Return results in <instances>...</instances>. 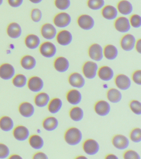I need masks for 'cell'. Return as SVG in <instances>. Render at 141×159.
I'll use <instances>...</instances> for the list:
<instances>
[{
    "instance_id": "cell-1",
    "label": "cell",
    "mask_w": 141,
    "mask_h": 159,
    "mask_svg": "<svg viewBox=\"0 0 141 159\" xmlns=\"http://www.w3.org/2000/svg\"><path fill=\"white\" fill-rule=\"evenodd\" d=\"M65 141L69 145L75 146L80 143L82 139L81 131L77 128H70L65 134Z\"/></svg>"
},
{
    "instance_id": "cell-2",
    "label": "cell",
    "mask_w": 141,
    "mask_h": 159,
    "mask_svg": "<svg viewBox=\"0 0 141 159\" xmlns=\"http://www.w3.org/2000/svg\"><path fill=\"white\" fill-rule=\"evenodd\" d=\"M98 69V66L95 62L88 61L84 64L82 72L85 76L89 79H93L96 77Z\"/></svg>"
},
{
    "instance_id": "cell-3",
    "label": "cell",
    "mask_w": 141,
    "mask_h": 159,
    "mask_svg": "<svg viewBox=\"0 0 141 159\" xmlns=\"http://www.w3.org/2000/svg\"><path fill=\"white\" fill-rule=\"evenodd\" d=\"M72 18L68 13L65 12H60L54 17V22L55 25L59 28H65L70 24Z\"/></svg>"
},
{
    "instance_id": "cell-4",
    "label": "cell",
    "mask_w": 141,
    "mask_h": 159,
    "mask_svg": "<svg viewBox=\"0 0 141 159\" xmlns=\"http://www.w3.org/2000/svg\"><path fill=\"white\" fill-rule=\"evenodd\" d=\"M89 57L93 60L100 61L104 57V50L98 43H94L90 46L88 50Z\"/></svg>"
},
{
    "instance_id": "cell-5",
    "label": "cell",
    "mask_w": 141,
    "mask_h": 159,
    "mask_svg": "<svg viewBox=\"0 0 141 159\" xmlns=\"http://www.w3.org/2000/svg\"><path fill=\"white\" fill-rule=\"evenodd\" d=\"M77 23L79 27L82 30H90L95 26V21L91 16L84 14L81 15L78 17Z\"/></svg>"
},
{
    "instance_id": "cell-6",
    "label": "cell",
    "mask_w": 141,
    "mask_h": 159,
    "mask_svg": "<svg viewBox=\"0 0 141 159\" xmlns=\"http://www.w3.org/2000/svg\"><path fill=\"white\" fill-rule=\"evenodd\" d=\"M39 50L42 55L48 58H52L54 57L57 52L56 47L55 45L49 42L42 43Z\"/></svg>"
},
{
    "instance_id": "cell-7",
    "label": "cell",
    "mask_w": 141,
    "mask_h": 159,
    "mask_svg": "<svg viewBox=\"0 0 141 159\" xmlns=\"http://www.w3.org/2000/svg\"><path fill=\"white\" fill-rule=\"evenodd\" d=\"M136 42V38L134 36L130 34H127L121 39V48L126 52H130L134 48Z\"/></svg>"
},
{
    "instance_id": "cell-8",
    "label": "cell",
    "mask_w": 141,
    "mask_h": 159,
    "mask_svg": "<svg viewBox=\"0 0 141 159\" xmlns=\"http://www.w3.org/2000/svg\"><path fill=\"white\" fill-rule=\"evenodd\" d=\"M13 135L15 139L18 141H24L29 139L30 132L26 127L24 125H18L13 130Z\"/></svg>"
},
{
    "instance_id": "cell-9",
    "label": "cell",
    "mask_w": 141,
    "mask_h": 159,
    "mask_svg": "<svg viewBox=\"0 0 141 159\" xmlns=\"http://www.w3.org/2000/svg\"><path fill=\"white\" fill-rule=\"evenodd\" d=\"M83 148L84 151L87 155H94L99 152V145L96 140L92 139H88L84 142Z\"/></svg>"
},
{
    "instance_id": "cell-10",
    "label": "cell",
    "mask_w": 141,
    "mask_h": 159,
    "mask_svg": "<svg viewBox=\"0 0 141 159\" xmlns=\"http://www.w3.org/2000/svg\"><path fill=\"white\" fill-rule=\"evenodd\" d=\"M114 26L116 29L121 33H127L130 30L131 25L127 17H120L115 21Z\"/></svg>"
},
{
    "instance_id": "cell-11",
    "label": "cell",
    "mask_w": 141,
    "mask_h": 159,
    "mask_svg": "<svg viewBox=\"0 0 141 159\" xmlns=\"http://www.w3.org/2000/svg\"><path fill=\"white\" fill-rule=\"evenodd\" d=\"M15 70L9 63H4L0 66V77L5 80H10L14 76Z\"/></svg>"
},
{
    "instance_id": "cell-12",
    "label": "cell",
    "mask_w": 141,
    "mask_h": 159,
    "mask_svg": "<svg viewBox=\"0 0 141 159\" xmlns=\"http://www.w3.org/2000/svg\"><path fill=\"white\" fill-rule=\"evenodd\" d=\"M28 88L34 93H39L44 87L42 79L38 76H33L29 78L28 83Z\"/></svg>"
},
{
    "instance_id": "cell-13",
    "label": "cell",
    "mask_w": 141,
    "mask_h": 159,
    "mask_svg": "<svg viewBox=\"0 0 141 159\" xmlns=\"http://www.w3.org/2000/svg\"><path fill=\"white\" fill-rule=\"evenodd\" d=\"M73 39V35L71 32L67 30L60 31L56 36L58 43L63 46L69 45L72 42Z\"/></svg>"
},
{
    "instance_id": "cell-14",
    "label": "cell",
    "mask_w": 141,
    "mask_h": 159,
    "mask_svg": "<svg viewBox=\"0 0 141 159\" xmlns=\"http://www.w3.org/2000/svg\"><path fill=\"white\" fill-rule=\"evenodd\" d=\"M112 144L116 148L120 150L127 149L129 145V140L126 136L122 135H117L112 139Z\"/></svg>"
},
{
    "instance_id": "cell-15",
    "label": "cell",
    "mask_w": 141,
    "mask_h": 159,
    "mask_svg": "<svg viewBox=\"0 0 141 159\" xmlns=\"http://www.w3.org/2000/svg\"><path fill=\"white\" fill-rule=\"evenodd\" d=\"M41 32L44 38L47 40L54 39L57 35L56 28L50 23H46L43 25Z\"/></svg>"
},
{
    "instance_id": "cell-16",
    "label": "cell",
    "mask_w": 141,
    "mask_h": 159,
    "mask_svg": "<svg viewBox=\"0 0 141 159\" xmlns=\"http://www.w3.org/2000/svg\"><path fill=\"white\" fill-rule=\"evenodd\" d=\"M19 111L24 117L30 118L35 113V108L33 104L28 102H24L19 106Z\"/></svg>"
},
{
    "instance_id": "cell-17",
    "label": "cell",
    "mask_w": 141,
    "mask_h": 159,
    "mask_svg": "<svg viewBox=\"0 0 141 159\" xmlns=\"http://www.w3.org/2000/svg\"><path fill=\"white\" fill-rule=\"evenodd\" d=\"M68 81L72 86L77 88H83L85 84V78L78 73H74L70 75Z\"/></svg>"
},
{
    "instance_id": "cell-18",
    "label": "cell",
    "mask_w": 141,
    "mask_h": 159,
    "mask_svg": "<svg viewBox=\"0 0 141 159\" xmlns=\"http://www.w3.org/2000/svg\"><path fill=\"white\" fill-rule=\"evenodd\" d=\"M115 83L119 89L126 90L130 88L131 81L130 78L124 74H119L115 78Z\"/></svg>"
},
{
    "instance_id": "cell-19",
    "label": "cell",
    "mask_w": 141,
    "mask_h": 159,
    "mask_svg": "<svg viewBox=\"0 0 141 159\" xmlns=\"http://www.w3.org/2000/svg\"><path fill=\"white\" fill-rule=\"evenodd\" d=\"M95 110L96 114L100 116H106L111 111V107L106 101L101 100L95 104Z\"/></svg>"
},
{
    "instance_id": "cell-20",
    "label": "cell",
    "mask_w": 141,
    "mask_h": 159,
    "mask_svg": "<svg viewBox=\"0 0 141 159\" xmlns=\"http://www.w3.org/2000/svg\"><path fill=\"white\" fill-rule=\"evenodd\" d=\"M103 17L109 20H112L117 18L118 15L117 9L111 5L104 6L101 11Z\"/></svg>"
},
{
    "instance_id": "cell-21",
    "label": "cell",
    "mask_w": 141,
    "mask_h": 159,
    "mask_svg": "<svg viewBox=\"0 0 141 159\" xmlns=\"http://www.w3.org/2000/svg\"><path fill=\"white\" fill-rule=\"evenodd\" d=\"M54 66L57 71L60 73H65L68 70L70 63L69 61L65 57H59L54 61Z\"/></svg>"
},
{
    "instance_id": "cell-22",
    "label": "cell",
    "mask_w": 141,
    "mask_h": 159,
    "mask_svg": "<svg viewBox=\"0 0 141 159\" xmlns=\"http://www.w3.org/2000/svg\"><path fill=\"white\" fill-rule=\"evenodd\" d=\"M117 10L121 14L127 16L132 13L133 7L130 1L127 0H122L117 4Z\"/></svg>"
},
{
    "instance_id": "cell-23",
    "label": "cell",
    "mask_w": 141,
    "mask_h": 159,
    "mask_svg": "<svg viewBox=\"0 0 141 159\" xmlns=\"http://www.w3.org/2000/svg\"><path fill=\"white\" fill-rule=\"evenodd\" d=\"M98 76L101 80L108 81L113 78V70L112 68L108 66H104L99 70Z\"/></svg>"
},
{
    "instance_id": "cell-24",
    "label": "cell",
    "mask_w": 141,
    "mask_h": 159,
    "mask_svg": "<svg viewBox=\"0 0 141 159\" xmlns=\"http://www.w3.org/2000/svg\"><path fill=\"white\" fill-rule=\"evenodd\" d=\"M66 98L69 103L74 105L80 104L82 99V96L80 92L75 89L69 91L67 94Z\"/></svg>"
},
{
    "instance_id": "cell-25",
    "label": "cell",
    "mask_w": 141,
    "mask_h": 159,
    "mask_svg": "<svg viewBox=\"0 0 141 159\" xmlns=\"http://www.w3.org/2000/svg\"><path fill=\"white\" fill-rule=\"evenodd\" d=\"M14 127L13 119L8 116H3L0 119V129L4 132L11 131Z\"/></svg>"
},
{
    "instance_id": "cell-26",
    "label": "cell",
    "mask_w": 141,
    "mask_h": 159,
    "mask_svg": "<svg viewBox=\"0 0 141 159\" xmlns=\"http://www.w3.org/2000/svg\"><path fill=\"white\" fill-rule=\"evenodd\" d=\"M50 97L47 93H40L37 94L34 98V103L37 107L43 108L46 107L50 102Z\"/></svg>"
},
{
    "instance_id": "cell-27",
    "label": "cell",
    "mask_w": 141,
    "mask_h": 159,
    "mask_svg": "<svg viewBox=\"0 0 141 159\" xmlns=\"http://www.w3.org/2000/svg\"><path fill=\"white\" fill-rule=\"evenodd\" d=\"M104 55L106 59L113 60L118 56V50L117 47L113 45H108L104 48Z\"/></svg>"
},
{
    "instance_id": "cell-28",
    "label": "cell",
    "mask_w": 141,
    "mask_h": 159,
    "mask_svg": "<svg viewBox=\"0 0 141 159\" xmlns=\"http://www.w3.org/2000/svg\"><path fill=\"white\" fill-rule=\"evenodd\" d=\"M8 35L11 38H19L22 34V29L20 26L16 22L11 23L8 26L7 30Z\"/></svg>"
},
{
    "instance_id": "cell-29",
    "label": "cell",
    "mask_w": 141,
    "mask_h": 159,
    "mask_svg": "<svg viewBox=\"0 0 141 159\" xmlns=\"http://www.w3.org/2000/svg\"><path fill=\"white\" fill-rule=\"evenodd\" d=\"M59 126V121L54 117H48L44 119L43 122V127L45 130L52 131L55 130Z\"/></svg>"
},
{
    "instance_id": "cell-30",
    "label": "cell",
    "mask_w": 141,
    "mask_h": 159,
    "mask_svg": "<svg viewBox=\"0 0 141 159\" xmlns=\"http://www.w3.org/2000/svg\"><path fill=\"white\" fill-rule=\"evenodd\" d=\"M20 63L22 67L24 69L31 70L35 68L37 61L35 58L32 56L27 55L24 56L22 58Z\"/></svg>"
},
{
    "instance_id": "cell-31",
    "label": "cell",
    "mask_w": 141,
    "mask_h": 159,
    "mask_svg": "<svg viewBox=\"0 0 141 159\" xmlns=\"http://www.w3.org/2000/svg\"><path fill=\"white\" fill-rule=\"evenodd\" d=\"M29 145L34 150H39L44 146V140L40 135H33L29 138Z\"/></svg>"
},
{
    "instance_id": "cell-32",
    "label": "cell",
    "mask_w": 141,
    "mask_h": 159,
    "mask_svg": "<svg viewBox=\"0 0 141 159\" xmlns=\"http://www.w3.org/2000/svg\"><path fill=\"white\" fill-rule=\"evenodd\" d=\"M25 43L27 47L31 49L37 48L40 43V39L35 34H29L26 37Z\"/></svg>"
},
{
    "instance_id": "cell-33",
    "label": "cell",
    "mask_w": 141,
    "mask_h": 159,
    "mask_svg": "<svg viewBox=\"0 0 141 159\" xmlns=\"http://www.w3.org/2000/svg\"><path fill=\"white\" fill-rule=\"evenodd\" d=\"M63 102L59 98H55L49 102L48 105V110L52 114H56L62 107Z\"/></svg>"
},
{
    "instance_id": "cell-34",
    "label": "cell",
    "mask_w": 141,
    "mask_h": 159,
    "mask_svg": "<svg viewBox=\"0 0 141 159\" xmlns=\"http://www.w3.org/2000/svg\"><path fill=\"white\" fill-rule=\"evenodd\" d=\"M108 99L111 102L117 103L121 101L122 98V94L118 89L112 88L107 92Z\"/></svg>"
},
{
    "instance_id": "cell-35",
    "label": "cell",
    "mask_w": 141,
    "mask_h": 159,
    "mask_svg": "<svg viewBox=\"0 0 141 159\" xmlns=\"http://www.w3.org/2000/svg\"><path fill=\"white\" fill-rule=\"evenodd\" d=\"M70 116L71 119L74 121H80L83 118V111L79 107H74L70 111Z\"/></svg>"
},
{
    "instance_id": "cell-36",
    "label": "cell",
    "mask_w": 141,
    "mask_h": 159,
    "mask_svg": "<svg viewBox=\"0 0 141 159\" xmlns=\"http://www.w3.org/2000/svg\"><path fill=\"white\" fill-rule=\"evenodd\" d=\"M27 78L23 74H18L15 76L13 80V84L18 88H23L27 84Z\"/></svg>"
},
{
    "instance_id": "cell-37",
    "label": "cell",
    "mask_w": 141,
    "mask_h": 159,
    "mask_svg": "<svg viewBox=\"0 0 141 159\" xmlns=\"http://www.w3.org/2000/svg\"><path fill=\"white\" fill-rule=\"evenodd\" d=\"M104 0H88L87 6L90 9L98 11L105 6Z\"/></svg>"
},
{
    "instance_id": "cell-38",
    "label": "cell",
    "mask_w": 141,
    "mask_h": 159,
    "mask_svg": "<svg viewBox=\"0 0 141 159\" xmlns=\"http://www.w3.org/2000/svg\"><path fill=\"white\" fill-rule=\"evenodd\" d=\"M55 7L60 11H65L71 6L70 0H55Z\"/></svg>"
},
{
    "instance_id": "cell-39",
    "label": "cell",
    "mask_w": 141,
    "mask_h": 159,
    "mask_svg": "<svg viewBox=\"0 0 141 159\" xmlns=\"http://www.w3.org/2000/svg\"><path fill=\"white\" fill-rule=\"evenodd\" d=\"M130 138L133 142L138 143L141 141V130L140 128H135L131 132Z\"/></svg>"
},
{
    "instance_id": "cell-40",
    "label": "cell",
    "mask_w": 141,
    "mask_h": 159,
    "mask_svg": "<svg viewBox=\"0 0 141 159\" xmlns=\"http://www.w3.org/2000/svg\"><path fill=\"white\" fill-rule=\"evenodd\" d=\"M130 108L133 113L137 115H140L141 114V104L138 101H132L130 104Z\"/></svg>"
},
{
    "instance_id": "cell-41",
    "label": "cell",
    "mask_w": 141,
    "mask_h": 159,
    "mask_svg": "<svg viewBox=\"0 0 141 159\" xmlns=\"http://www.w3.org/2000/svg\"><path fill=\"white\" fill-rule=\"evenodd\" d=\"M130 22L131 26L135 28H138L141 26V17L139 15H132L130 19Z\"/></svg>"
},
{
    "instance_id": "cell-42",
    "label": "cell",
    "mask_w": 141,
    "mask_h": 159,
    "mask_svg": "<svg viewBox=\"0 0 141 159\" xmlns=\"http://www.w3.org/2000/svg\"><path fill=\"white\" fill-rule=\"evenodd\" d=\"M10 154L9 148L5 144L0 143V159L8 158Z\"/></svg>"
},
{
    "instance_id": "cell-43",
    "label": "cell",
    "mask_w": 141,
    "mask_h": 159,
    "mask_svg": "<svg viewBox=\"0 0 141 159\" xmlns=\"http://www.w3.org/2000/svg\"><path fill=\"white\" fill-rule=\"evenodd\" d=\"M31 17L32 20L35 22H38L42 18V12L39 9L34 8L32 10Z\"/></svg>"
},
{
    "instance_id": "cell-44",
    "label": "cell",
    "mask_w": 141,
    "mask_h": 159,
    "mask_svg": "<svg viewBox=\"0 0 141 159\" xmlns=\"http://www.w3.org/2000/svg\"><path fill=\"white\" fill-rule=\"evenodd\" d=\"M124 158L126 159H140V157L136 152L132 150H128L124 153Z\"/></svg>"
},
{
    "instance_id": "cell-45",
    "label": "cell",
    "mask_w": 141,
    "mask_h": 159,
    "mask_svg": "<svg viewBox=\"0 0 141 159\" xmlns=\"http://www.w3.org/2000/svg\"><path fill=\"white\" fill-rule=\"evenodd\" d=\"M133 81L138 85L141 84V71L137 70L133 73L132 76Z\"/></svg>"
},
{
    "instance_id": "cell-46",
    "label": "cell",
    "mask_w": 141,
    "mask_h": 159,
    "mask_svg": "<svg viewBox=\"0 0 141 159\" xmlns=\"http://www.w3.org/2000/svg\"><path fill=\"white\" fill-rule=\"evenodd\" d=\"M8 3L11 6L13 7H18L21 6L23 0H8Z\"/></svg>"
},
{
    "instance_id": "cell-47",
    "label": "cell",
    "mask_w": 141,
    "mask_h": 159,
    "mask_svg": "<svg viewBox=\"0 0 141 159\" xmlns=\"http://www.w3.org/2000/svg\"><path fill=\"white\" fill-rule=\"evenodd\" d=\"M33 159H48V157L46 154L43 152H38L34 154L33 157Z\"/></svg>"
},
{
    "instance_id": "cell-48",
    "label": "cell",
    "mask_w": 141,
    "mask_h": 159,
    "mask_svg": "<svg viewBox=\"0 0 141 159\" xmlns=\"http://www.w3.org/2000/svg\"><path fill=\"white\" fill-rule=\"evenodd\" d=\"M141 39H139L136 42L135 46V47H136V49L137 52L139 53H141Z\"/></svg>"
},
{
    "instance_id": "cell-49",
    "label": "cell",
    "mask_w": 141,
    "mask_h": 159,
    "mask_svg": "<svg viewBox=\"0 0 141 159\" xmlns=\"http://www.w3.org/2000/svg\"><path fill=\"white\" fill-rule=\"evenodd\" d=\"M9 158L10 159H22L23 158L19 155H11Z\"/></svg>"
},
{
    "instance_id": "cell-50",
    "label": "cell",
    "mask_w": 141,
    "mask_h": 159,
    "mask_svg": "<svg viewBox=\"0 0 141 159\" xmlns=\"http://www.w3.org/2000/svg\"><path fill=\"white\" fill-rule=\"evenodd\" d=\"M106 159H118V158L117 157L116 155H114L113 154H110V155H108L107 156H106V157H105Z\"/></svg>"
},
{
    "instance_id": "cell-51",
    "label": "cell",
    "mask_w": 141,
    "mask_h": 159,
    "mask_svg": "<svg viewBox=\"0 0 141 159\" xmlns=\"http://www.w3.org/2000/svg\"><path fill=\"white\" fill-rule=\"evenodd\" d=\"M31 2L34 4H38L40 3L43 0H29Z\"/></svg>"
},
{
    "instance_id": "cell-52",
    "label": "cell",
    "mask_w": 141,
    "mask_h": 159,
    "mask_svg": "<svg viewBox=\"0 0 141 159\" xmlns=\"http://www.w3.org/2000/svg\"><path fill=\"white\" fill-rule=\"evenodd\" d=\"M82 159V158H86V157H85L83 156H80L79 157H77L76 158V159Z\"/></svg>"
},
{
    "instance_id": "cell-53",
    "label": "cell",
    "mask_w": 141,
    "mask_h": 159,
    "mask_svg": "<svg viewBox=\"0 0 141 159\" xmlns=\"http://www.w3.org/2000/svg\"><path fill=\"white\" fill-rule=\"evenodd\" d=\"M3 0H0V6H1L3 3Z\"/></svg>"
}]
</instances>
